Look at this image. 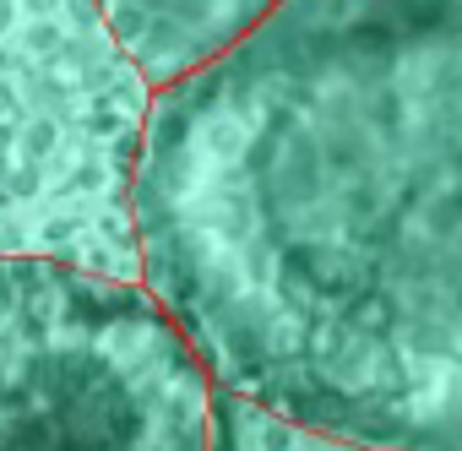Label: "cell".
I'll return each instance as SVG.
<instances>
[{"instance_id": "1", "label": "cell", "mask_w": 462, "mask_h": 451, "mask_svg": "<svg viewBox=\"0 0 462 451\" xmlns=\"http://www.w3.org/2000/svg\"><path fill=\"white\" fill-rule=\"evenodd\" d=\"M131 229L217 391L462 451V0H283L152 98Z\"/></svg>"}, {"instance_id": "2", "label": "cell", "mask_w": 462, "mask_h": 451, "mask_svg": "<svg viewBox=\"0 0 462 451\" xmlns=\"http://www.w3.org/2000/svg\"><path fill=\"white\" fill-rule=\"evenodd\" d=\"M212 391L142 283L0 256V451H212Z\"/></svg>"}, {"instance_id": "3", "label": "cell", "mask_w": 462, "mask_h": 451, "mask_svg": "<svg viewBox=\"0 0 462 451\" xmlns=\"http://www.w3.org/2000/svg\"><path fill=\"white\" fill-rule=\"evenodd\" d=\"M283 0H98L115 50L147 87H174L245 44Z\"/></svg>"}]
</instances>
